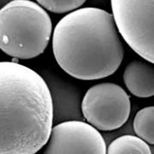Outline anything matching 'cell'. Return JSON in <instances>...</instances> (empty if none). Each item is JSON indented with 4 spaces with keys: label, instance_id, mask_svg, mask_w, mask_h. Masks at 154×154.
Here are the masks:
<instances>
[{
    "label": "cell",
    "instance_id": "obj_1",
    "mask_svg": "<svg viewBox=\"0 0 154 154\" xmlns=\"http://www.w3.org/2000/svg\"><path fill=\"white\" fill-rule=\"evenodd\" d=\"M53 126L49 88L35 70L0 62V154H35Z\"/></svg>",
    "mask_w": 154,
    "mask_h": 154
},
{
    "label": "cell",
    "instance_id": "obj_2",
    "mask_svg": "<svg viewBox=\"0 0 154 154\" xmlns=\"http://www.w3.org/2000/svg\"><path fill=\"white\" fill-rule=\"evenodd\" d=\"M53 50L60 67L81 80L112 75L124 57L112 14L93 7L76 9L60 20L53 32Z\"/></svg>",
    "mask_w": 154,
    "mask_h": 154
},
{
    "label": "cell",
    "instance_id": "obj_3",
    "mask_svg": "<svg viewBox=\"0 0 154 154\" xmlns=\"http://www.w3.org/2000/svg\"><path fill=\"white\" fill-rule=\"evenodd\" d=\"M53 32L48 12L29 0H14L0 9V49L8 56L30 59L42 54Z\"/></svg>",
    "mask_w": 154,
    "mask_h": 154
},
{
    "label": "cell",
    "instance_id": "obj_4",
    "mask_svg": "<svg viewBox=\"0 0 154 154\" xmlns=\"http://www.w3.org/2000/svg\"><path fill=\"white\" fill-rule=\"evenodd\" d=\"M117 31L139 56L154 62V1H111Z\"/></svg>",
    "mask_w": 154,
    "mask_h": 154
},
{
    "label": "cell",
    "instance_id": "obj_5",
    "mask_svg": "<svg viewBox=\"0 0 154 154\" xmlns=\"http://www.w3.org/2000/svg\"><path fill=\"white\" fill-rule=\"evenodd\" d=\"M83 119L96 130L110 131L126 123L131 112L130 96L120 86L101 83L89 88L82 101Z\"/></svg>",
    "mask_w": 154,
    "mask_h": 154
},
{
    "label": "cell",
    "instance_id": "obj_6",
    "mask_svg": "<svg viewBox=\"0 0 154 154\" xmlns=\"http://www.w3.org/2000/svg\"><path fill=\"white\" fill-rule=\"evenodd\" d=\"M43 154H106L102 134L88 123L73 120L53 126Z\"/></svg>",
    "mask_w": 154,
    "mask_h": 154
},
{
    "label": "cell",
    "instance_id": "obj_7",
    "mask_svg": "<svg viewBox=\"0 0 154 154\" xmlns=\"http://www.w3.org/2000/svg\"><path fill=\"white\" fill-rule=\"evenodd\" d=\"M46 84L52 98L53 125L73 121H82V93L74 85L60 79L57 76H51Z\"/></svg>",
    "mask_w": 154,
    "mask_h": 154
},
{
    "label": "cell",
    "instance_id": "obj_8",
    "mask_svg": "<svg viewBox=\"0 0 154 154\" xmlns=\"http://www.w3.org/2000/svg\"><path fill=\"white\" fill-rule=\"evenodd\" d=\"M123 82L134 96L147 98L154 95V68L150 63L135 60L126 67Z\"/></svg>",
    "mask_w": 154,
    "mask_h": 154
},
{
    "label": "cell",
    "instance_id": "obj_9",
    "mask_svg": "<svg viewBox=\"0 0 154 154\" xmlns=\"http://www.w3.org/2000/svg\"><path fill=\"white\" fill-rule=\"evenodd\" d=\"M106 154H153L149 145L137 136L127 134L115 139L107 148Z\"/></svg>",
    "mask_w": 154,
    "mask_h": 154
},
{
    "label": "cell",
    "instance_id": "obj_10",
    "mask_svg": "<svg viewBox=\"0 0 154 154\" xmlns=\"http://www.w3.org/2000/svg\"><path fill=\"white\" fill-rule=\"evenodd\" d=\"M154 108L149 106L137 112L133 121V130L138 137L148 144H154Z\"/></svg>",
    "mask_w": 154,
    "mask_h": 154
},
{
    "label": "cell",
    "instance_id": "obj_11",
    "mask_svg": "<svg viewBox=\"0 0 154 154\" xmlns=\"http://www.w3.org/2000/svg\"><path fill=\"white\" fill-rule=\"evenodd\" d=\"M43 8L54 13L62 14L72 12L82 6L85 1H37Z\"/></svg>",
    "mask_w": 154,
    "mask_h": 154
}]
</instances>
